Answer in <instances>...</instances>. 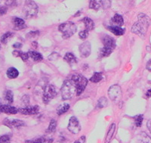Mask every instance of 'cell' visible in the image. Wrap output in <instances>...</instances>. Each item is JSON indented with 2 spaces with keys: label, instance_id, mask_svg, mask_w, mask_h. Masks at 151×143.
<instances>
[{
  "label": "cell",
  "instance_id": "cell-43",
  "mask_svg": "<svg viewBox=\"0 0 151 143\" xmlns=\"http://www.w3.org/2000/svg\"><path fill=\"white\" fill-rule=\"evenodd\" d=\"M32 47H33V48H37V47H38L37 43H36V42H33V43H32Z\"/></svg>",
  "mask_w": 151,
  "mask_h": 143
},
{
  "label": "cell",
  "instance_id": "cell-11",
  "mask_svg": "<svg viewBox=\"0 0 151 143\" xmlns=\"http://www.w3.org/2000/svg\"><path fill=\"white\" fill-rule=\"evenodd\" d=\"M19 112L21 114H25V115H33V114H36L40 111V108L38 105H34V106H27L24 108H19Z\"/></svg>",
  "mask_w": 151,
  "mask_h": 143
},
{
  "label": "cell",
  "instance_id": "cell-7",
  "mask_svg": "<svg viewBox=\"0 0 151 143\" xmlns=\"http://www.w3.org/2000/svg\"><path fill=\"white\" fill-rule=\"evenodd\" d=\"M108 95L113 102H118L120 100L122 97V90L120 86L118 85H113L110 86L108 90Z\"/></svg>",
  "mask_w": 151,
  "mask_h": 143
},
{
  "label": "cell",
  "instance_id": "cell-32",
  "mask_svg": "<svg viewBox=\"0 0 151 143\" xmlns=\"http://www.w3.org/2000/svg\"><path fill=\"white\" fill-rule=\"evenodd\" d=\"M135 125L137 126H141V124H142L143 122V116L142 115H138L137 117H135Z\"/></svg>",
  "mask_w": 151,
  "mask_h": 143
},
{
  "label": "cell",
  "instance_id": "cell-44",
  "mask_svg": "<svg viewBox=\"0 0 151 143\" xmlns=\"http://www.w3.org/2000/svg\"><path fill=\"white\" fill-rule=\"evenodd\" d=\"M147 96L148 98L151 97V90H149L147 92Z\"/></svg>",
  "mask_w": 151,
  "mask_h": 143
},
{
  "label": "cell",
  "instance_id": "cell-12",
  "mask_svg": "<svg viewBox=\"0 0 151 143\" xmlns=\"http://www.w3.org/2000/svg\"><path fill=\"white\" fill-rule=\"evenodd\" d=\"M80 55L83 58H87L91 53V44L89 42H85L79 46Z\"/></svg>",
  "mask_w": 151,
  "mask_h": 143
},
{
  "label": "cell",
  "instance_id": "cell-17",
  "mask_svg": "<svg viewBox=\"0 0 151 143\" xmlns=\"http://www.w3.org/2000/svg\"><path fill=\"white\" fill-rule=\"evenodd\" d=\"M52 142H53L52 139H49L48 137H45V136H42V137L35 139L33 140L26 141V143H52Z\"/></svg>",
  "mask_w": 151,
  "mask_h": 143
},
{
  "label": "cell",
  "instance_id": "cell-30",
  "mask_svg": "<svg viewBox=\"0 0 151 143\" xmlns=\"http://www.w3.org/2000/svg\"><path fill=\"white\" fill-rule=\"evenodd\" d=\"M56 126H57L56 121L54 119L52 120V121H50L49 126H48L47 132H48V133H53V132L55 131V129H56Z\"/></svg>",
  "mask_w": 151,
  "mask_h": 143
},
{
  "label": "cell",
  "instance_id": "cell-22",
  "mask_svg": "<svg viewBox=\"0 0 151 143\" xmlns=\"http://www.w3.org/2000/svg\"><path fill=\"white\" fill-rule=\"evenodd\" d=\"M19 75V72L14 67H10L7 71V76L10 79H14L17 78Z\"/></svg>",
  "mask_w": 151,
  "mask_h": 143
},
{
  "label": "cell",
  "instance_id": "cell-6",
  "mask_svg": "<svg viewBox=\"0 0 151 143\" xmlns=\"http://www.w3.org/2000/svg\"><path fill=\"white\" fill-rule=\"evenodd\" d=\"M57 91L55 86L53 85H48L44 88V92H43L42 100L44 104L47 105L56 96Z\"/></svg>",
  "mask_w": 151,
  "mask_h": 143
},
{
  "label": "cell",
  "instance_id": "cell-35",
  "mask_svg": "<svg viewBox=\"0 0 151 143\" xmlns=\"http://www.w3.org/2000/svg\"><path fill=\"white\" fill-rule=\"evenodd\" d=\"M142 143H151V139L149 136H147L145 133H142V140H141Z\"/></svg>",
  "mask_w": 151,
  "mask_h": 143
},
{
  "label": "cell",
  "instance_id": "cell-34",
  "mask_svg": "<svg viewBox=\"0 0 151 143\" xmlns=\"http://www.w3.org/2000/svg\"><path fill=\"white\" fill-rule=\"evenodd\" d=\"M79 36L82 40H85V39H86L88 36V31L86 30L81 31L80 33H79Z\"/></svg>",
  "mask_w": 151,
  "mask_h": 143
},
{
  "label": "cell",
  "instance_id": "cell-10",
  "mask_svg": "<svg viewBox=\"0 0 151 143\" xmlns=\"http://www.w3.org/2000/svg\"><path fill=\"white\" fill-rule=\"evenodd\" d=\"M3 123L5 126H9L10 128H19L25 125V123L21 120L10 119V118H6Z\"/></svg>",
  "mask_w": 151,
  "mask_h": 143
},
{
  "label": "cell",
  "instance_id": "cell-19",
  "mask_svg": "<svg viewBox=\"0 0 151 143\" xmlns=\"http://www.w3.org/2000/svg\"><path fill=\"white\" fill-rule=\"evenodd\" d=\"M108 29L116 36H121V35H123L125 33V29L121 27L110 26L108 27Z\"/></svg>",
  "mask_w": 151,
  "mask_h": 143
},
{
  "label": "cell",
  "instance_id": "cell-8",
  "mask_svg": "<svg viewBox=\"0 0 151 143\" xmlns=\"http://www.w3.org/2000/svg\"><path fill=\"white\" fill-rule=\"evenodd\" d=\"M68 130L73 134H78L80 132V124L76 117H72L69 121Z\"/></svg>",
  "mask_w": 151,
  "mask_h": 143
},
{
  "label": "cell",
  "instance_id": "cell-37",
  "mask_svg": "<svg viewBox=\"0 0 151 143\" xmlns=\"http://www.w3.org/2000/svg\"><path fill=\"white\" fill-rule=\"evenodd\" d=\"M29 96L28 95H24V97L22 98V101L25 105H27V106H29Z\"/></svg>",
  "mask_w": 151,
  "mask_h": 143
},
{
  "label": "cell",
  "instance_id": "cell-45",
  "mask_svg": "<svg viewBox=\"0 0 151 143\" xmlns=\"http://www.w3.org/2000/svg\"><path fill=\"white\" fill-rule=\"evenodd\" d=\"M1 105H1V104H0V107H1Z\"/></svg>",
  "mask_w": 151,
  "mask_h": 143
},
{
  "label": "cell",
  "instance_id": "cell-2",
  "mask_svg": "<svg viewBox=\"0 0 151 143\" xmlns=\"http://www.w3.org/2000/svg\"><path fill=\"white\" fill-rule=\"evenodd\" d=\"M61 96L63 100H69L72 98L76 93V87L72 80H65L62 85Z\"/></svg>",
  "mask_w": 151,
  "mask_h": 143
},
{
  "label": "cell",
  "instance_id": "cell-24",
  "mask_svg": "<svg viewBox=\"0 0 151 143\" xmlns=\"http://www.w3.org/2000/svg\"><path fill=\"white\" fill-rule=\"evenodd\" d=\"M113 52V49L109 48H106V47H104L102 48L99 52V58H104L107 57L110 54Z\"/></svg>",
  "mask_w": 151,
  "mask_h": 143
},
{
  "label": "cell",
  "instance_id": "cell-41",
  "mask_svg": "<svg viewBox=\"0 0 151 143\" xmlns=\"http://www.w3.org/2000/svg\"><path fill=\"white\" fill-rule=\"evenodd\" d=\"M13 47H14V48H21V47H22V44H21V43H14V45H13Z\"/></svg>",
  "mask_w": 151,
  "mask_h": 143
},
{
  "label": "cell",
  "instance_id": "cell-38",
  "mask_svg": "<svg viewBox=\"0 0 151 143\" xmlns=\"http://www.w3.org/2000/svg\"><path fill=\"white\" fill-rule=\"evenodd\" d=\"M8 9L5 6H2V7H0V15H3V14H6V12H7Z\"/></svg>",
  "mask_w": 151,
  "mask_h": 143
},
{
  "label": "cell",
  "instance_id": "cell-20",
  "mask_svg": "<svg viewBox=\"0 0 151 143\" xmlns=\"http://www.w3.org/2000/svg\"><path fill=\"white\" fill-rule=\"evenodd\" d=\"M83 22L85 24V27H86V30L88 31L89 30H92L94 27V21L89 18V17H84L83 19Z\"/></svg>",
  "mask_w": 151,
  "mask_h": 143
},
{
  "label": "cell",
  "instance_id": "cell-23",
  "mask_svg": "<svg viewBox=\"0 0 151 143\" xmlns=\"http://www.w3.org/2000/svg\"><path fill=\"white\" fill-rule=\"evenodd\" d=\"M70 105L67 103L64 104V105H60V106L58 108V109H57V113H58V115H61V114H63L64 113L67 112V110L70 109Z\"/></svg>",
  "mask_w": 151,
  "mask_h": 143
},
{
  "label": "cell",
  "instance_id": "cell-18",
  "mask_svg": "<svg viewBox=\"0 0 151 143\" xmlns=\"http://www.w3.org/2000/svg\"><path fill=\"white\" fill-rule=\"evenodd\" d=\"M115 130H116V124H113L111 126H110L108 132H107V134H106V138H105V143L110 142V141H111L112 139H113V137L114 133H115Z\"/></svg>",
  "mask_w": 151,
  "mask_h": 143
},
{
  "label": "cell",
  "instance_id": "cell-5",
  "mask_svg": "<svg viewBox=\"0 0 151 143\" xmlns=\"http://www.w3.org/2000/svg\"><path fill=\"white\" fill-rule=\"evenodd\" d=\"M38 6L33 1H27L24 7V14L26 18H31L37 14Z\"/></svg>",
  "mask_w": 151,
  "mask_h": 143
},
{
  "label": "cell",
  "instance_id": "cell-36",
  "mask_svg": "<svg viewBox=\"0 0 151 143\" xmlns=\"http://www.w3.org/2000/svg\"><path fill=\"white\" fill-rule=\"evenodd\" d=\"M39 34H40V32H39V31H34V32L31 31V32H29V33L27 35V37H35V36H37V35Z\"/></svg>",
  "mask_w": 151,
  "mask_h": 143
},
{
  "label": "cell",
  "instance_id": "cell-25",
  "mask_svg": "<svg viewBox=\"0 0 151 143\" xmlns=\"http://www.w3.org/2000/svg\"><path fill=\"white\" fill-rule=\"evenodd\" d=\"M64 59L68 63V64H75V63L77 62V60H76L75 56H74L72 53H70V52L66 54Z\"/></svg>",
  "mask_w": 151,
  "mask_h": 143
},
{
  "label": "cell",
  "instance_id": "cell-21",
  "mask_svg": "<svg viewBox=\"0 0 151 143\" xmlns=\"http://www.w3.org/2000/svg\"><path fill=\"white\" fill-rule=\"evenodd\" d=\"M28 54H29V57L32 58V59L36 62L41 61L43 59L42 55L40 53H39V52H36V51H29V52H28Z\"/></svg>",
  "mask_w": 151,
  "mask_h": 143
},
{
  "label": "cell",
  "instance_id": "cell-33",
  "mask_svg": "<svg viewBox=\"0 0 151 143\" xmlns=\"http://www.w3.org/2000/svg\"><path fill=\"white\" fill-rule=\"evenodd\" d=\"M19 57H21V59H22L24 61H26L28 60L29 56V54L27 53V52H23L19 51Z\"/></svg>",
  "mask_w": 151,
  "mask_h": 143
},
{
  "label": "cell",
  "instance_id": "cell-28",
  "mask_svg": "<svg viewBox=\"0 0 151 143\" xmlns=\"http://www.w3.org/2000/svg\"><path fill=\"white\" fill-rule=\"evenodd\" d=\"M5 99L9 102V104L12 103L13 102V99H14V95H13V92H12L11 90H7V91L5 92Z\"/></svg>",
  "mask_w": 151,
  "mask_h": 143
},
{
  "label": "cell",
  "instance_id": "cell-42",
  "mask_svg": "<svg viewBox=\"0 0 151 143\" xmlns=\"http://www.w3.org/2000/svg\"><path fill=\"white\" fill-rule=\"evenodd\" d=\"M147 126L148 129H149L150 133H151V119L149 120V121H147Z\"/></svg>",
  "mask_w": 151,
  "mask_h": 143
},
{
  "label": "cell",
  "instance_id": "cell-16",
  "mask_svg": "<svg viewBox=\"0 0 151 143\" xmlns=\"http://www.w3.org/2000/svg\"><path fill=\"white\" fill-rule=\"evenodd\" d=\"M13 23H14V30H21L26 28V24H25V22H24V20H22L21 18H19V17H15L13 20Z\"/></svg>",
  "mask_w": 151,
  "mask_h": 143
},
{
  "label": "cell",
  "instance_id": "cell-9",
  "mask_svg": "<svg viewBox=\"0 0 151 143\" xmlns=\"http://www.w3.org/2000/svg\"><path fill=\"white\" fill-rule=\"evenodd\" d=\"M110 6V1H99V0H94L90 2L89 8L94 10H99L101 9H108Z\"/></svg>",
  "mask_w": 151,
  "mask_h": 143
},
{
  "label": "cell",
  "instance_id": "cell-4",
  "mask_svg": "<svg viewBox=\"0 0 151 143\" xmlns=\"http://www.w3.org/2000/svg\"><path fill=\"white\" fill-rule=\"evenodd\" d=\"M58 30L63 34V38L67 39L72 36L76 32L77 28H76V26L74 23L68 21V22H65L64 24H60L58 27Z\"/></svg>",
  "mask_w": 151,
  "mask_h": 143
},
{
  "label": "cell",
  "instance_id": "cell-3",
  "mask_svg": "<svg viewBox=\"0 0 151 143\" xmlns=\"http://www.w3.org/2000/svg\"><path fill=\"white\" fill-rule=\"evenodd\" d=\"M71 80L73 82L76 87V95H80L87 86L88 79L80 74H73L71 78Z\"/></svg>",
  "mask_w": 151,
  "mask_h": 143
},
{
  "label": "cell",
  "instance_id": "cell-1",
  "mask_svg": "<svg viewBox=\"0 0 151 143\" xmlns=\"http://www.w3.org/2000/svg\"><path fill=\"white\" fill-rule=\"evenodd\" d=\"M150 24V18L145 14H139L137 21L133 25L132 32L144 38Z\"/></svg>",
  "mask_w": 151,
  "mask_h": 143
},
{
  "label": "cell",
  "instance_id": "cell-46",
  "mask_svg": "<svg viewBox=\"0 0 151 143\" xmlns=\"http://www.w3.org/2000/svg\"><path fill=\"white\" fill-rule=\"evenodd\" d=\"M0 48H1V46H0Z\"/></svg>",
  "mask_w": 151,
  "mask_h": 143
},
{
  "label": "cell",
  "instance_id": "cell-29",
  "mask_svg": "<svg viewBox=\"0 0 151 143\" xmlns=\"http://www.w3.org/2000/svg\"><path fill=\"white\" fill-rule=\"evenodd\" d=\"M107 105H108L107 99H106V98H104V97H102V98H101L99 100H98V105H98L97 108H102L106 107Z\"/></svg>",
  "mask_w": 151,
  "mask_h": 143
},
{
  "label": "cell",
  "instance_id": "cell-26",
  "mask_svg": "<svg viewBox=\"0 0 151 143\" xmlns=\"http://www.w3.org/2000/svg\"><path fill=\"white\" fill-rule=\"evenodd\" d=\"M14 36L13 33L12 32H7V33H4L2 36H1V43L3 44H6L12 38V36Z\"/></svg>",
  "mask_w": 151,
  "mask_h": 143
},
{
  "label": "cell",
  "instance_id": "cell-13",
  "mask_svg": "<svg viewBox=\"0 0 151 143\" xmlns=\"http://www.w3.org/2000/svg\"><path fill=\"white\" fill-rule=\"evenodd\" d=\"M102 43H103L104 46L106 48H109L113 49L116 47V42L115 40L112 38L111 36H108V35H104L102 37Z\"/></svg>",
  "mask_w": 151,
  "mask_h": 143
},
{
  "label": "cell",
  "instance_id": "cell-39",
  "mask_svg": "<svg viewBox=\"0 0 151 143\" xmlns=\"http://www.w3.org/2000/svg\"><path fill=\"white\" fill-rule=\"evenodd\" d=\"M86 141V136H82L78 140H76V142H74V143H84Z\"/></svg>",
  "mask_w": 151,
  "mask_h": 143
},
{
  "label": "cell",
  "instance_id": "cell-40",
  "mask_svg": "<svg viewBox=\"0 0 151 143\" xmlns=\"http://www.w3.org/2000/svg\"><path fill=\"white\" fill-rule=\"evenodd\" d=\"M146 68L147 71H151V59L147 63V66H146Z\"/></svg>",
  "mask_w": 151,
  "mask_h": 143
},
{
  "label": "cell",
  "instance_id": "cell-14",
  "mask_svg": "<svg viewBox=\"0 0 151 143\" xmlns=\"http://www.w3.org/2000/svg\"><path fill=\"white\" fill-rule=\"evenodd\" d=\"M0 111L2 113H5V114H16L18 112V109L16 108L15 107L11 106V105H1V107H0Z\"/></svg>",
  "mask_w": 151,
  "mask_h": 143
},
{
  "label": "cell",
  "instance_id": "cell-27",
  "mask_svg": "<svg viewBox=\"0 0 151 143\" xmlns=\"http://www.w3.org/2000/svg\"><path fill=\"white\" fill-rule=\"evenodd\" d=\"M103 79V75L101 73L96 72L93 74V76L90 78V81L92 83H98Z\"/></svg>",
  "mask_w": 151,
  "mask_h": 143
},
{
  "label": "cell",
  "instance_id": "cell-15",
  "mask_svg": "<svg viewBox=\"0 0 151 143\" xmlns=\"http://www.w3.org/2000/svg\"><path fill=\"white\" fill-rule=\"evenodd\" d=\"M111 24H113V27H120L124 24L123 18L120 14H116L111 19Z\"/></svg>",
  "mask_w": 151,
  "mask_h": 143
},
{
  "label": "cell",
  "instance_id": "cell-31",
  "mask_svg": "<svg viewBox=\"0 0 151 143\" xmlns=\"http://www.w3.org/2000/svg\"><path fill=\"white\" fill-rule=\"evenodd\" d=\"M11 138L9 135H4L0 137V143H10Z\"/></svg>",
  "mask_w": 151,
  "mask_h": 143
}]
</instances>
